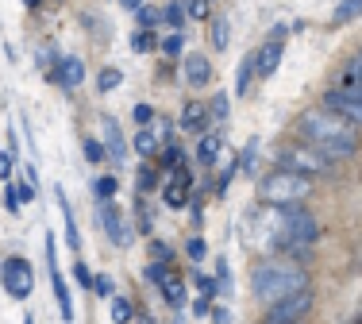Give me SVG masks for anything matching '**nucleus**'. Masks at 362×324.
Here are the masks:
<instances>
[{
  "label": "nucleus",
  "instance_id": "43",
  "mask_svg": "<svg viewBox=\"0 0 362 324\" xmlns=\"http://www.w3.org/2000/svg\"><path fill=\"white\" fill-rule=\"evenodd\" d=\"M119 4H124V8H139L143 0H119Z\"/></svg>",
  "mask_w": 362,
  "mask_h": 324
},
{
  "label": "nucleus",
  "instance_id": "39",
  "mask_svg": "<svg viewBox=\"0 0 362 324\" xmlns=\"http://www.w3.org/2000/svg\"><path fill=\"white\" fill-rule=\"evenodd\" d=\"M139 23H143V28H154V23H158V12H151V8H139Z\"/></svg>",
  "mask_w": 362,
  "mask_h": 324
},
{
  "label": "nucleus",
  "instance_id": "10",
  "mask_svg": "<svg viewBox=\"0 0 362 324\" xmlns=\"http://www.w3.org/2000/svg\"><path fill=\"white\" fill-rule=\"evenodd\" d=\"M100 220H105V232L116 247H132L135 243V232H132V224H127V216L112 201H100Z\"/></svg>",
  "mask_w": 362,
  "mask_h": 324
},
{
  "label": "nucleus",
  "instance_id": "33",
  "mask_svg": "<svg viewBox=\"0 0 362 324\" xmlns=\"http://www.w3.org/2000/svg\"><path fill=\"white\" fill-rule=\"evenodd\" d=\"M181 42H185V35H181V31H174V35L162 42V50H166V54H181Z\"/></svg>",
  "mask_w": 362,
  "mask_h": 324
},
{
  "label": "nucleus",
  "instance_id": "18",
  "mask_svg": "<svg viewBox=\"0 0 362 324\" xmlns=\"http://www.w3.org/2000/svg\"><path fill=\"white\" fill-rule=\"evenodd\" d=\"M162 294H166V301L170 305H181V301H185V286H181V278H162Z\"/></svg>",
  "mask_w": 362,
  "mask_h": 324
},
{
  "label": "nucleus",
  "instance_id": "30",
  "mask_svg": "<svg viewBox=\"0 0 362 324\" xmlns=\"http://www.w3.org/2000/svg\"><path fill=\"white\" fill-rule=\"evenodd\" d=\"M166 204H170V209H181V204H185V190H181V185H170V190H166Z\"/></svg>",
  "mask_w": 362,
  "mask_h": 324
},
{
  "label": "nucleus",
  "instance_id": "6",
  "mask_svg": "<svg viewBox=\"0 0 362 324\" xmlns=\"http://www.w3.org/2000/svg\"><path fill=\"white\" fill-rule=\"evenodd\" d=\"M324 108L332 116H339V120H347L351 127H358V120H362V97L351 93V89H327L324 93Z\"/></svg>",
  "mask_w": 362,
  "mask_h": 324
},
{
  "label": "nucleus",
  "instance_id": "38",
  "mask_svg": "<svg viewBox=\"0 0 362 324\" xmlns=\"http://www.w3.org/2000/svg\"><path fill=\"white\" fill-rule=\"evenodd\" d=\"M189 16H209V0H189Z\"/></svg>",
  "mask_w": 362,
  "mask_h": 324
},
{
  "label": "nucleus",
  "instance_id": "31",
  "mask_svg": "<svg viewBox=\"0 0 362 324\" xmlns=\"http://www.w3.org/2000/svg\"><path fill=\"white\" fill-rule=\"evenodd\" d=\"M12 197H16V201H35V182L16 185V190H12Z\"/></svg>",
  "mask_w": 362,
  "mask_h": 324
},
{
  "label": "nucleus",
  "instance_id": "8",
  "mask_svg": "<svg viewBox=\"0 0 362 324\" xmlns=\"http://www.w3.org/2000/svg\"><path fill=\"white\" fill-rule=\"evenodd\" d=\"M308 309H313V294H308V286H305V289H297V294L274 301V305H270V320H278V324H297Z\"/></svg>",
  "mask_w": 362,
  "mask_h": 324
},
{
  "label": "nucleus",
  "instance_id": "7",
  "mask_svg": "<svg viewBox=\"0 0 362 324\" xmlns=\"http://www.w3.org/2000/svg\"><path fill=\"white\" fill-rule=\"evenodd\" d=\"M281 50H286V28H274L262 50H255V74L258 78H274V70L281 66Z\"/></svg>",
  "mask_w": 362,
  "mask_h": 324
},
{
  "label": "nucleus",
  "instance_id": "13",
  "mask_svg": "<svg viewBox=\"0 0 362 324\" xmlns=\"http://www.w3.org/2000/svg\"><path fill=\"white\" fill-rule=\"evenodd\" d=\"M54 81H62V85H81V81H85V66H81V58L66 54L62 62H58V74H54Z\"/></svg>",
  "mask_w": 362,
  "mask_h": 324
},
{
  "label": "nucleus",
  "instance_id": "16",
  "mask_svg": "<svg viewBox=\"0 0 362 324\" xmlns=\"http://www.w3.org/2000/svg\"><path fill=\"white\" fill-rule=\"evenodd\" d=\"M216 155H220V135H204L201 147H197V162H201V166H212Z\"/></svg>",
  "mask_w": 362,
  "mask_h": 324
},
{
  "label": "nucleus",
  "instance_id": "32",
  "mask_svg": "<svg viewBox=\"0 0 362 324\" xmlns=\"http://www.w3.org/2000/svg\"><path fill=\"white\" fill-rule=\"evenodd\" d=\"M343 81H347L351 93H358V62H347V74H343Z\"/></svg>",
  "mask_w": 362,
  "mask_h": 324
},
{
  "label": "nucleus",
  "instance_id": "1",
  "mask_svg": "<svg viewBox=\"0 0 362 324\" xmlns=\"http://www.w3.org/2000/svg\"><path fill=\"white\" fill-rule=\"evenodd\" d=\"M300 135H305V143L313 151H320L324 158L339 162V158H351L355 155V127L347 120H339V116H332L327 108H308L305 116H300Z\"/></svg>",
  "mask_w": 362,
  "mask_h": 324
},
{
  "label": "nucleus",
  "instance_id": "14",
  "mask_svg": "<svg viewBox=\"0 0 362 324\" xmlns=\"http://www.w3.org/2000/svg\"><path fill=\"white\" fill-rule=\"evenodd\" d=\"M54 201H58V209H62V220H66V243H70L74 251H81V236H77L74 209H70V201H66V193H62V190H54Z\"/></svg>",
  "mask_w": 362,
  "mask_h": 324
},
{
  "label": "nucleus",
  "instance_id": "40",
  "mask_svg": "<svg viewBox=\"0 0 362 324\" xmlns=\"http://www.w3.org/2000/svg\"><path fill=\"white\" fill-rule=\"evenodd\" d=\"M174 255H170V247L166 243H154V262H170Z\"/></svg>",
  "mask_w": 362,
  "mask_h": 324
},
{
  "label": "nucleus",
  "instance_id": "44",
  "mask_svg": "<svg viewBox=\"0 0 362 324\" xmlns=\"http://www.w3.org/2000/svg\"><path fill=\"white\" fill-rule=\"evenodd\" d=\"M23 4H28V8H39V0H23Z\"/></svg>",
  "mask_w": 362,
  "mask_h": 324
},
{
  "label": "nucleus",
  "instance_id": "5",
  "mask_svg": "<svg viewBox=\"0 0 362 324\" xmlns=\"http://www.w3.org/2000/svg\"><path fill=\"white\" fill-rule=\"evenodd\" d=\"M0 278H4V289L12 297H28L31 286H35V270H31L28 259H4V267H0Z\"/></svg>",
  "mask_w": 362,
  "mask_h": 324
},
{
  "label": "nucleus",
  "instance_id": "22",
  "mask_svg": "<svg viewBox=\"0 0 362 324\" xmlns=\"http://www.w3.org/2000/svg\"><path fill=\"white\" fill-rule=\"evenodd\" d=\"M212 47H216V50L228 47V20H223V16L212 20Z\"/></svg>",
  "mask_w": 362,
  "mask_h": 324
},
{
  "label": "nucleus",
  "instance_id": "34",
  "mask_svg": "<svg viewBox=\"0 0 362 324\" xmlns=\"http://www.w3.org/2000/svg\"><path fill=\"white\" fill-rule=\"evenodd\" d=\"M212 112H216V120H228V97H223V93L212 97Z\"/></svg>",
  "mask_w": 362,
  "mask_h": 324
},
{
  "label": "nucleus",
  "instance_id": "27",
  "mask_svg": "<svg viewBox=\"0 0 362 324\" xmlns=\"http://www.w3.org/2000/svg\"><path fill=\"white\" fill-rule=\"evenodd\" d=\"M85 158H89V162H105V143H100V139H85Z\"/></svg>",
  "mask_w": 362,
  "mask_h": 324
},
{
  "label": "nucleus",
  "instance_id": "20",
  "mask_svg": "<svg viewBox=\"0 0 362 324\" xmlns=\"http://www.w3.org/2000/svg\"><path fill=\"white\" fill-rule=\"evenodd\" d=\"M154 147H158V135H154L151 127L135 132V151H139V155H154Z\"/></svg>",
  "mask_w": 362,
  "mask_h": 324
},
{
  "label": "nucleus",
  "instance_id": "4",
  "mask_svg": "<svg viewBox=\"0 0 362 324\" xmlns=\"http://www.w3.org/2000/svg\"><path fill=\"white\" fill-rule=\"evenodd\" d=\"M281 158H286V170H297V174H305V178L332 174V170H335V162L324 158L320 151H313V147H289Z\"/></svg>",
  "mask_w": 362,
  "mask_h": 324
},
{
  "label": "nucleus",
  "instance_id": "25",
  "mask_svg": "<svg viewBox=\"0 0 362 324\" xmlns=\"http://www.w3.org/2000/svg\"><path fill=\"white\" fill-rule=\"evenodd\" d=\"M154 42H158V39H154V31H139V35L132 39V50H135V54H146V50H154Z\"/></svg>",
  "mask_w": 362,
  "mask_h": 324
},
{
  "label": "nucleus",
  "instance_id": "17",
  "mask_svg": "<svg viewBox=\"0 0 362 324\" xmlns=\"http://www.w3.org/2000/svg\"><path fill=\"white\" fill-rule=\"evenodd\" d=\"M251 81H255V54H247L243 62H239V70H235V89L247 93V89H251Z\"/></svg>",
  "mask_w": 362,
  "mask_h": 324
},
{
  "label": "nucleus",
  "instance_id": "37",
  "mask_svg": "<svg viewBox=\"0 0 362 324\" xmlns=\"http://www.w3.org/2000/svg\"><path fill=\"white\" fill-rule=\"evenodd\" d=\"M74 274H77V282H81L85 289L93 286V274H89V267H85V262H77V267H74Z\"/></svg>",
  "mask_w": 362,
  "mask_h": 324
},
{
  "label": "nucleus",
  "instance_id": "12",
  "mask_svg": "<svg viewBox=\"0 0 362 324\" xmlns=\"http://www.w3.org/2000/svg\"><path fill=\"white\" fill-rule=\"evenodd\" d=\"M204 120H209V108H204V100H189V105L181 108V132H201Z\"/></svg>",
  "mask_w": 362,
  "mask_h": 324
},
{
  "label": "nucleus",
  "instance_id": "35",
  "mask_svg": "<svg viewBox=\"0 0 362 324\" xmlns=\"http://www.w3.org/2000/svg\"><path fill=\"white\" fill-rule=\"evenodd\" d=\"M93 289H97L100 297H112V278L108 274H97V278H93Z\"/></svg>",
  "mask_w": 362,
  "mask_h": 324
},
{
  "label": "nucleus",
  "instance_id": "15",
  "mask_svg": "<svg viewBox=\"0 0 362 324\" xmlns=\"http://www.w3.org/2000/svg\"><path fill=\"white\" fill-rule=\"evenodd\" d=\"M105 132H108V151L105 155L112 158V162H124V139H119V127H116V120H112V116H105Z\"/></svg>",
  "mask_w": 362,
  "mask_h": 324
},
{
  "label": "nucleus",
  "instance_id": "28",
  "mask_svg": "<svg viewBox=\"0 0 362 324\" xmlns=\"http://www.w3.org/2000/svg\"><path fill=\"white\" fill-rule=\"evenodd\" d=\"M185 255H189L193 262H201L204 255H209V247H204V240H189V243H185Z\"/></svg>",
  "mask_w": 362,
  "mask_h": 324
},
{
  "label": "nucleus",
  "instance_id": "26",
  "mask_svg": "<svg viewBox=\"0 0 362 324\" xmlns=\"http://www.w3.org/2000/svg\"><path fill=\"white\" fill-rule=\"evenodd\" d=\"M166 20L174 23V28L181 31V23H185V4L181 0H174V4H166Z\"/></svg>",
  "mask_w": 362,
  "mask_h": 324
},
{
  "label": "nucleus",
  "instance_id": "21",
  "mask_svg": "<svg viewBox=\"0 0 362 324\" xmlns=\"http://www.w3.org/2000/svg\"><path fill=\"white\" fill-rule=\"evenodd\" d=\"M119 81H124V74H119L116 66H108V70H100V78H97V89H100V93H112Z\"/></svg>",
  "mask_w": 362,
  "mask_h": 324
},
{
  "label": "nucleus",
  "instance_id": "9",
  "mask_svg": "<svg viewBox=\"0 0 362 324\" xmlns=\"http://www.w3.org/2000/svg\"><path fill=\"white\" fill-rule=\"evenodd\" d=\"M47 267H50V289H54V301L62 309V320L70 324L74 320V301H70V286H66L62 270H58V259H54V236H47Z\"/></svg>",
  "mask_w": 362,
  "mask_h": 324
},
{
  "label": "nucleus",
  "instance_id": "23",
  "mask_svg": "<svg viewBox=\"0 0 362 324\" xmlns=\"http://www.w3.org/2000/svg\"><path fill=\"white\" fill-rule=\"evenodd\" d=\"M358 4H362V0H343V4L335 8V23H351L358 16Z\"/></svg>",
  "mask_w": 362,
  "mask_h": 324
},
{
  "label": "nucleus",
  "instance_id": "42",
  "mask_svg": "<svg viewBox=\"0 0 362 324\" xmlns=\"http://www.w3.org/2000/svg\"><path fill=\"white\" fill-rule=\"evenodd\" d=\"M212 317H216V324H231V313L228 309H212Z\"/></svg>",
  "mask_w": 362,
  "mask_h": 324
},
{
  "label": "nucleus",
  "instance_id": "41",
  "mask_svg": "<svg viewBox=\"0 0 362 324\" xmlns=\"http://www.w3.org/2000/svg\"><path fill=\"white\" fill-rule=\"evenodd\" d=\"M12 174V155H0V178Z\"/></svg>",
  "mask_w": 362,
  "mask_h": 324
},
{
  "label": "nucleus",
  "instance_id": "46",
  "mask_svg": "<svg viewBox=\"0 0 362 324\" xmlns=\"http://www.w3.org/2000/svg\"><path fill=\"white\" fill-rule=\"evenodd\" d=\"M266 324H278V320H266Z\"/></svg>",
  "mask_w": 362,
  "mask_h": 324
},
{
  "label": "nucleus",
  "instance_id": "24",
  "mask_svg": "<svg viewBox=\"0 0 362 324\" xmlns=\"http://www.w3.org/2000/svg\"><path fill=\"white\" fill-rule=\"evenodd\" d=\"M93 190H97L100 201H112V197H116V190H119V182H116V178H97V185H93Z\"/></svg>",
  "mask_w": 362,
  "mask_h": 324
},
{
  "label": "nucleus",
  "instance_id": "19",
  "mask_svg": "<svg viewBox=\"0 0 362 324\" xmlns=\"http://www.w3.org/2000/svg\"><path fill=\"white\" fill-rule=\"evenodd\" d=\"M112 324H132V301L127 297H112Z\"/></svg>",
  "mask_w": 362,
  "mask_h": 324
},
{
  "label": "nucleus",
  "instance_id": "11",
  "mask_svg": "<svg viewBox=\"0 0 362 324\" xmlns=\"http://www.w3.org/2000/svg\"><path fill=\"white\" fill-rule=\"evenodd\" d=\"M185 81H189V85H197V89H204V85L212 81V66H209V58H204V54H189V58H185Z\"/></svg>",
  "mask_w": 362,
  "mask_h": 324
},
{
  "label": "nucleus",
  "instance_id": "29",
  "mask_svg": "<svg viewBox=\"0 0 362 324\" xmlns=\"http://www.w3.org/2000/svg\"><path fill=\"white\" fill-rule=\"evenodd\" d=\"M143 274H146V282H158L162 286V278H166V262H151Z\"/></svg>",
  "mask_w": 362,
  "mask_h": 324
},
{
  "label": "nucleus",
  "instance_id": "3",
  "mask_svg": "<svg viewBox=\"0 0 362 324\" xmlns=\"http://www.w3.org/2000/svg\"><path fill=\"white\" fill-rule=\"evenodd\" d=\"M308 193H313V178L297 174V170H286V166L258 182V197L266 204H300Z\"/></svg>",
  "mask_w": 362,
  "mask_h": 324
},
{
  "label": "nucleus",
  "instance_id": "2",
  "mask_svg": "<svg viewBox=\"0 0 362 324\" xmlns=\"http://www.w3.org/2000/svg\"><path fill=\"white\" fill-rule=\"evenodd\" d=\"M305 286H308L305 270L293 267V262H281V259H262L255 267V274H251L255 297H258V301H266V305L281 301V297L297 294V289H305Z\"/></svg>",
  "mask_w": 362,
  "mask_h": 324
},
{
  "label": "nucleus",
  "instance_id": "45",
  "mask_svg": "<svg viewBox=\"0 0 362 324\" xmlns=\"http://www.w3.org/2000/svg\"><path fill=\"white\" fill-rule=\"evenodd\" d=\"M23 324H35V320H31V317H23Z\"/></svg>",
  "mask_w": 362,
  "mask_h": 324
},
{
  "label": "nucleus",
  "instance_id": "36",
  "mask_svg": "<svg viewBox=\"0 0 362 324\" xmlns=\"http://www.w3.org/2000/svg\"><path fill=\"white\" fill-rule=\"evenodd\" d=\"M132 116H135V124H151V120H154V108H151V105H135Z\"/></svg>",
  "mask_w": 362,
  "mask_h": 324
}]
</instances>
